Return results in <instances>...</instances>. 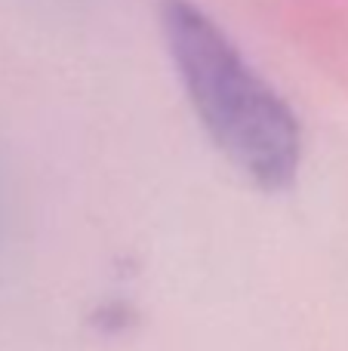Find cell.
<instances>
[{"label": "cell", "mask_w": 348, "mask_h": 351, "mask_svg": "<svg viewBox=\"0 0 348 351\" xmlns=\"http://www.w3.org/2000/svg\"><path fill=\"white\" fill-rule=\"evenodd\" d=\"M160 31L210 139L259 188H287L299 170L302 130L234 40L191 0H160Z\"/></svg>", "instance_id": "cell-1"}]
</instances>
